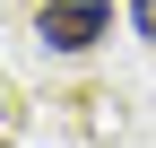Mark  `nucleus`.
I'll use <instances>...</instances> for the list:
<instances>
[{"mask_svg": "<svg viewBox=\"0 0 156 148\" xmlns=\"http://www.w3.org/2000/svg\"><path fill=\"white\" fill-rule=\"evenodd\" d=\"M35 35H44L52 52H87L95 35H113V0H44Z\"/></svg>", "mask_w": 156, "mask_h": 148, "instance_id": "obj_1", "label": "nucleus"}, {"mask_svg": "<svg viewBox=\"0 0 156 148\" xmlns=\"http://www.w3.org/2000/svg\"><path fill=\"white\" fill-rule=\"evenodd\" d=\"M130 26H139L147 44H156V0H130Z\"/></svg>", "mask_w": 156, "mask_h": 148, "instance_id": "obj_2", "label": "nucleus"}]
</instances>
